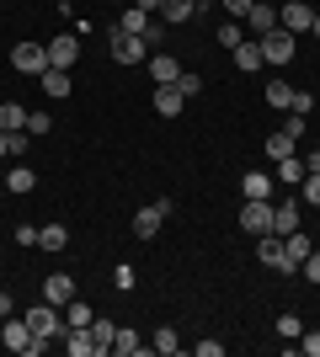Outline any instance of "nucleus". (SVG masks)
<instances>
[{
  "label": "nucleus",
  "instance_id": "15",
  "mask_svg": "<svg viewBox=\"0 0 320 357\" xmlns=\"http://www.w3.org/2000/svg\"><path fill=\"white\" fill-rule=\"evenodd\" d=\"M310 251H315V240H310L305 229H294V235H283V256H289V272L299 267V261H305Z\"/></svg>",
  "mask_w": 320,
  "mask_h": 357
},
{
  "label": "nucleus",
  "instance_id": "12",
  "mask_svg": "<svg viewBox=\"0 0 320 357\" xmlns=\"http://www.w3.org/2000/svg\"><path fill=\"white\" fill-rule=\"evenodd\" d=\"M305 176H310V171H305V160H299V155H283V160L273 165V181H277V187H299Z\"/></svg>",
  "mask_w": 320,
  "mask_h": 357
},
{
  "label": "nucleus",
  "instance_id": "10",
  "mask_svg": "<svg viewBox=\"0 0 320 357\" xmlns=\"http://www.w3.org/2000/svg\"><path fill=\"white\" fill-rule=\"evenodd\" d=\"M43 298L64 310V304L75 298V278H70V272H48V278H43Z\"/></svg>",
  "mask_w": 320,
  "mask_h": 357
},
{
  "label": "nucleus",
  "instance_id": "46",
  "mask_svg": "<svg viewBox=\"0 0 320 357\" xmlns=\"http://www.w3.org/2000/svg\"><path fill=\"white\" fill-rule=\"evenodd\" d=\"M16 314V304H11V294H0V320H11Z\"/></svg>",
  "mask_w": 320,
  "mask_h": 357
},
{
  "label": "nucleus",
  "instance_id": "11",
  "mask_svg": "<svg viewBox=\"0 0 320 357\" xmlns=\"http://www.w3.org/2000/svg\"><path fill=\"white\" fill-rule=\"evenodd\" d=\"M299 219H305V213H299V197L294 192H289V203H273V235H294Z\"/></svg>",
  "mask_w": 320,
  "mask_h": 357
},
{
  "label": "nucleus",
  "instance_id": "28",
  "mask_svg": "<svg viewBox=\"0 0 320 357\" xmlns=\"http://www.w3.org/2000/svg\"><path fill=\"white\" fill-rule=\"evenodd\" d=\"M91 320H96V314L86 310L80 298H70V304H64V326H70V331H86V326H91Z\"/></svg>",
  "mask_w": 320,
  "mask_h": 357
},
{
  "label": "nucleus",
  "instance_id": "19",
  "mask_svg": "<svg viewBox=\"0 0 320 357\" xmlns=\"http://www.w3.org/2000/svg\"><path fill=\"white\" fill-rule=\"evenodd\" d=\"M176 75H182V64L171 59V54H155L150 59V80L155 86H176Z\"/></svg>",
  "mask_w": 320,
  "mask_h": 357
},
{
  "label": "nucleus",
  "instance_id": "48",
  "mask_svg": "<svg viewBox=\"0 0 320 357\" xmlns=\"http://www.w3.org/2000/svg\"><path fill=\"white\" fill-rule=\"evenodd\" d=\"M118 6H128V0H118Z\"/></svg>",
  "mask_w": 320,
  "mask_h": 357
},
{
  "label": "nucleus",
  "instance_id": "37",
  "mask_svg": "<svg viewBox=\"0 0 320 357\" xmlns=\"http://www.w3.org/2000/svg\"><path fill=\"white\" fill-rule=\"evenodd\" d=\"M289 112H299V118H310V112H315V96H310V91H294V107Z\"/></svg>",
  "mask_w": 320,
  "mask_h": 357
},
{
  "label": "nucleus",
  "instance_id": "22",
  "mask_svg": "<svg viewBox=\"0 0 320 357\" xmlns=\"http://www.w3.org/2000/svg\"><path fill=\"white\" fill-rule=\"evenodd\" d=\"M229 54H235V70H241V75H251V70L267 64V59H261V43H241V48H229Z\"/></svg>",
  "mask_w": 320,
  "mask_h": 357
},
{
  "label": "nucleus",
  "instance_id": "17",
  "mask_svg": "<svg viewBox=\"0 0 320 357\" xmlns=\"http://www.w3.org/2000/svg\"><path fill=\"white\" fill-rule=\"evenodd\" d=\"M192 16H198V0H160V22H171V27H182Z\"/></svg>",
  "mask_w": 320,
  "mask_h": 357
},
{
  "label": "nucleus",
  "instance_id": "41",
  "mask_svg": "<svg viewBox=\"0 0 320 357\" xmlns=\"http://www.w3.org/2000/svg\"><path fill=\"white\" fill-rule=\"evenodd\" d=\"M299 267H305V278H310V283H320V251H310L305 261H299Z\"/></svg>",
  "mask_w": 320,
  "mask_h": 357
},
{
  "label": "nucleus",
  "instance_id": "45",
  "mask_svg": "<svg viewBox=\"0 0 320 357\" xmlns=\"http://www.w3.org/2000/svg\"><path fill=\"white\" fill-rule=\"evenodd\" d=\"M128 6H139V11H150V16H160V0H128Z\"/></svg>",
  "mask_w": 320,
  "mask_h": 357
},
{
  "label": "nucleus",
  "instance_id": "5",
  "mask_svg": "<svg viewBox=\"0 0 320 357\" xmlns=\"http://www.w3.org/2000/svg\"><path fill=\"white\" fill-rule=\"evenodd\" d=\"M11 70H22V75H32V80H38V75L48 70V48H43V43H16V48H11Z\"/></svg>",
  "mask_w": 320,
  "mask_h": 357
},
{
  "label": "nucleus",
  "instance_id": "42",
  "mask_svg": "<svg viewBox=\"0 0 320 357\" xmlns=\"http://www.w3.org/2000/svg\"><path fill=\"white\" fill-rule=\"evenodd\" d=\"M192 352L198 357H224V342H192Z\"/></svg>",
  "mask_w": 320,
  "mask_h": 357
},
{
  "label": "nucleus",
  "instance_id": "47",
  "mask_svg": "<svg viewBox=\"0 0 320 357\" xmlns=\"http://www.w3.org/2000/svg\"><path fill=\"white\" fill-rule=\"evenodd\" d=\"M310 32H315V38H320V11H315V22H310Z\"/></svg>",
  "mask_w": 320,
  "mask_h": 357
},
{
  "label": "nucleus",
  "instance_id": "2",
  "mask_svg": "<svg viewBox=\"0 0 320 357\" xmlns=\"http://www.w3.org/2000/svg\"><path fill=\"white\" fill-rule=\"evenodd\" d=\"M166 219H171V197H160V203H144V208L134 213V235H139V240H155Z\"/></svg>",
  "mask_w": 320,
  "mask_h": 357
},
{
  "label": "nucleus",
  "instance_id": "30",
  "mask_svg": "<svg viewBox=\"0 0 320 357\" xmlns=\"http://www.w3.org/2000/svg\"><path fill=\"white\" fill-rule=\"evenodd\" d=\"M267 107H277V112H289V107H294V86H289V80H273V86H267Z\"/></svg>",
  "mask_w": 320,
  "mask_h": 357
},
{
  "label": "nucleus",
  "instance_id": "7",
  "mask_svg": "<svg viewBox=\"0 0 320 357\" xmlns=\"http://www.w3.org/2000/svg\"><path fill=\"white\" fill-rule=\"evenodd\" d=\"M112 59L118 64H144L150 59V43L134 38V32H112Z\"/></svg>",
  "mask_w": 320,
  "mask_h": 357
},
{
  "label": "nucleus",
  "instance_id": "23",
  "mask_svg": "<svg viewBox=\"0 0 320 357\" xmlns=\"http://www.w3.org/2000/svg\"><path fill=\"white\" fill-rule=\"evenodd\" d=\"M294 144H299V139L289 134V128H277V134H267V160H283V155H294Z\"/></svg>",
  "mask_w": 320,
  "mask_h": 357
},
{
  "label": "nucleus",
  "instance_id": "16",
  "mask_svg": "<svg viewBox=\"0 0 320 357\" xmlns=\"http://www.w3.org/2000/svg\"><path fill=\"white\" fill-rule=\"evenodd\" d=\"M150 22H155V16L139 11V6H123V11H118V32H134V38H144V32H150Z\"/></svg>",
  "mask_w": 320,
  "mask_h": 357
},
{
  "label": "nucleus",
  "instance_id": "39",
  "mask_svg": "<svg viewBox=\"0 0 320 357\" xmlns=\"http://www.w3.org/2000/svg\"><path fill=\"white\" fill-rule=\"evenodd\" d=\"M48 128H54L48 112H27V134H48Z\"/></svg>",
  "mask_w": 320,
  "mask_h": 357
},
{
  "label": "nucleus",
  "instance_id": "40",
  "mask_svg": "<svg viewBox=\"0 0 320 357\" xmlns=\"http://www.w3.org/2000/svg\"><path fill=\"white\" fill-rule=\"evenodd\" d=\"M219 6H224V11H229V22H241V16L251 11V6H257V0H219Z\"/></svg>",
  "mask_w": 320,
  "mask_h": 357
},
{
  "label": "nucleus",
  "instance_id": "50",
  "mask_svg": "<svg viewBox=\"0 0 320 357\" xmlns=\"http://www.w3.org/2000/svg\"><path fill=\"white\" fill-rule=\"evenodd\" d=\"M315 11H320V0H315Z\"/></svg>",
  "mask_w": 320,
  "mask_h": 357
},
{
  "label": "nucleus",
  "instance_id": "14",
  "mask_svg": "<svg viewBox=\"0 0 320 357\" xmlns=\"http://www.w3.org/2000/svg\"><path fill=\"white\" fill-rule=\"evenodd\" d=\"M245 22H251V32H257V38H267V32L277 27V6H267V0H257V6L245 11Z\"/></svg>",
  "mask_w": 320,
  "mask_h": 357
},
{
  "label": "nucleus",
  "instance_id": "13",
  "mask_svg": "<svg viewBox=\"0 0 320 357\" xmlns=\"http://www.w3.org/2000/svg\"><path fill=\"white\" fill-rule=\"evenodd\" d=\"M182 107H187V96L176 86H155V112L160 118H182Z\"/></svg>",
  "mask_w": 320,
  "mask_h": 357
},
{
  "label": "nucleus",
  "instance_id": "27",
  "mask_svg": "<svg viewBox=\"0 0 320 357\" xmlns=\"http://www.w3.org/2000/svg\"><path fill=\"white\" fill-rule=\"evenodd\" d=\"M86 331H91V342H96V357L112 352V336H118V326H112V320H91Z\"/></svg>",
  "mask_w": 320,
  "mask_h": 357
},
{
  "label": "nucleus",
  "instance_id": "8",
  "mask_svg": "<svg viewBox=\"0 0 320 357\" xmlns=\"http://www.w3.org/2000/svg\"><path fill=\"white\" fill-rule=\"evenodd\" d=\"M43 48H48V70H75V59H80L75 32H64V38H54V43H43Z\"/></svg>",
  "mask_w": 320,
  "mask_h": 357
},
{
  "label": "nucleus",
  "instance_id": "9",
  "mask_svg": "<svg viewBox=\"0 0 320 357\" xmlns=\"http://www.w3.org/2000/svg\"><path fill=\"white\" fill-rule=\"evenodd\" d=\"M261 245H257V261L261 267H273V272H289V256H283V235H273V229H267V235H257Z\"/></svg>",
  "mask_w": 320,
  "mask_h": 357
},
{
  "label": "nucleus",
  "instance_id": "4",
  "mask_svg": "<svg viewBox=\"0 0 320 357\" xmlns=\"http://www.w3.org/2000/svg\"><path fill=\"white\" fill-rule=\"evenodd\" d=\"M310 22H315V0H283L277 6V27H289L294 38L310 32Z\"/></svg>",
  "mask_w": 320,
  "mask_h": 357
},
{
  "label": "nucleus",
  "instance_id": "44",
  "mask_svg": "<svg viewBox=\"0 0 320 357\" xmlns=\"http://www.w3.org/2000/svg\"><path fill=\"white\" fill-rule=\"evenodd\" d=\"M16 245H38V229H32V224H16Z\"/></svg>",
  "mask_w": 320,
  "mask_h": 357
},
{
  "label": "nucleus",
  "instance_id": "35",
  "mask_svg": "<svg viewBox=\"0 0 320 357\" xmlns=\"http://www.w3.org/2000/svg\"><path fill=\"white\" fill-rule=\"evenodd\" d=\"M219 43H224V48H241V43H245L241 22H224V27H219Z\"/></svg>",
  "mask_w": 320,
  "mask_h": 357
},
{
  "label": "nucleus",
  "instance_id": "52",
  "mask_svg": "<svg viewBox=\"0 0 320 357\" xmlns=\"http://www.w3.org/2000/svg\"><path fill=\"white\" fill-rule=\"evenodd\" d=\"M59 6H64V0H59Z\"/></svg>",
  "mask_w": 320,
  "mask_h": 357
},
{
  "label": "nucleus",
  "instance_id": "51",
  "mask_svg": "<svg viewBox=\"0 0 320 357\" xmlns=\"http://www.w3.org/2000/svg\"><path fill=\"white\" fill-rule=\"evenodd\" d=\"M0 235H6V229H0Z\"/></svg>",
  "mask_w": 320,
  "mask_h": 357
},
{
  "label": "nucleus",
  "instance_id": "1",
  "mask_svg": "<svg viewBox=\"0 0 320 357\" xmlns=\"http://www.w3.org/2000/svg\"><path fill=\"white\" fill-rule=\"evenodd\" d=\"M22 320H27V331H32V336H43V342L64 336V310H59V304H48V298H43V304H32Z\"/></svg>",
  "mask_w": 320,
  "mask_h": 357
},
{
  "label": "nucleus",
  "instance_id": "49",
  "mask_svg": "<svg viewBox=\"0 0 320 357\" xmlns=\"http://www.w3.org/2000/svg\"><path fill=\"white\" fill-rule=\"evenodd\" d=\"M198 6H208V0H198Z\"/></svg>",
  "mask_w": 320,
  "mask_h": 357
},
{
  "label": "nucleus",
  "instance_id": "29",
  "mask_svg": "<svg viewBox=\"0 0 320 357\" xmlns=\"http://www.w3.org/2000/svg\"><path fill=\"white\" fill-rule=\"evenodd\" d=\"M150 352H160V357L182 352V336H176V331H171V326H160V331H155V342H150Z\"/></svg>",
  "mask_w": 320,
  "mask_h": 357
},
{
  "label": "nucleus",
  "instance_id": "18",
  "mask_svg": "<svg viewBox=\"0 0 320 357\" xmlns=\"http://www.w3.org/2000/svg\"><path fill=\"white\" fill-rule=\"evenodd\" d=\"M273 187H277L273 171H245V176H241V192L245 197H273Z\"/></svg>",
  "mask_w": 320,
  "mask_h": 357
},
{
  "label": "nucleus",
  "instance_id": "43",
  "mask_svg": "<svg viewBox=\"0 0 320 357\" xmlns=\"http://www.w3.org/2000/svg\"><path fill=\"white\" fill-rule=\"evenodd\" d=\"M299 347H305V357H320V331H305V336H299Z\"/></svg>",
  "mask_w": 320,
  "mask_h": 357
},
{
  "label": "nucleus",
  "instance_id": "25",
  "mask_svg": "<svg viewBox=\"0 0 320 357\" xmlns=\"http://www.w3.org/2000/svg\"><path fill=\"white\" fill-rule=\"evenodd\" d=\"M64 245H70L64 224H43V229H38V251H64Z\"/></svg>",
  "mask_w": 320,
  "mask_h": 357
},
{
  "label": "nucleus",
  "instance_id": "34",
  "mask_svg": "<svg viewBox=\"0 0 320 357\" xmlns=\"http://www.w3.org/2000/svg\"><path fill=\"white\" fill-rule=\"evenodd\" d=\"M176 91H182L187 102H192V96H203V75H192V70H182V75H176Z\"/></svg>",
  "mask_w": 320,
  "mask_h": 357
},
{
  "label": "nucleus",
  "instance_id": "33",
  "mask_svg": "<svg viewBox=\"0 0 320 357\" xmlns=\"http://www.w3.org/2000/svg\"><path fill=\"white\" fill-rule=\"evenodd\" d=\"M22 149H27V134H6L0 128V160H16Z\"/></svg>",
  "mask_w": 320,
  "mask_h": 357
},
{
  "label": "nucleus",
  "instance_id": "20",
  "mask_svg": "<svg viewBox=\"0 0 320 357\" xmlns=\"http://www.w3.org/2000/svg\"><path fill=\"white\" fill-rule=\"evenodd\" d=\"M0 128H6V134H27V107L22 102H0Z\"/></svg>",
  "mask_w": 320,
  "mask_h": 357
},
{
  "label": "nucleus",
  "instance_id": "21",
  "mask_svg": "<svg viewBox=\"0 0 320 357\" xmlns=\"http://www.w3.org/2000/svg\"><path fill=\"white\" fill-rule=\"evenodd\" d=\"M64 352H70V357H96L91 331H70V326H64Z\"/></svg>",
  "mask_w": 320,
  "mask_h": 357
},
{
  "label": "nucleus",
  "instance_id": "3",
  "mask_svg": "<svg viewBox=\"0 0 320 357\" xmlns=\"http://www.w3.org/2000/svg\"><path fill=\"white\" fill-rule=\"evenodd\" d=\"M241 229H245V235H267V229H273V197H245Z\"/></svg>",
  "mask_w": 320,
  "mask_h": 357
},
{
  "label": "nucleus",
  "instance_id": "24",
  "mask_svg": "<svg viewBox=\"0 0 320 357\" xmlns=\"http://www.w3.org/2000/svg\"><path fill=\"white\" fill-rule=\"evenodd\" d=\"M112 352H118V357H139V352H144V342H139V331L118 326V336H112Z\"/></svg>",
  "mask_w": 320,
  "mask_h": 357
},
{
  "label": "nucleus",
  "instance_id": "6",
  "mask_svg": "<svg viewBox=\"0 0 320 357\" xmlns=\"http://www.w3.org/2000/svg\"><path fill=\"white\" fill-rule=\"evenodd\" d=\"M257 43H261V59L267 64H289L294 59V32L289 27H273L267 38H257Z\"/></svg>",
  "mask_w": 320,
  "mask_h": 357
},
{
  "label": "nucleus",
  "instance_id": "36",
  "mask_svg": "<svg viewBox=\"0 0 320 357\" xmlns=\"http://www.w3.org/2000/svg\"><path fill=\"white\" fill-rule=\"evenodd\" d=\"M299 192H305V203H315V208H320V171H310V176L299 181Z\"/></svg>",
  "mask_w": 320,
  "mask_h": 357
},
{
  "label": "nucleus",
  "instance_id": "32",
  "mask_svg": "<svg viewBox=\"0 0 320 357\" xmlns=\"http://www.w3.org/2000/svg\"><path fill=\"white\" fill-rule=\"evenodd\" d=\"M6 187H11L16 197L32 192V187H38V171H27V165H22V171H11V176H6Z\"/></svg>",
  "mask_w": 320,
  "mask_h": 357
},
{
  "label": "nucleus",
  "instance_id": "31",
  "mask_svg": "<svg viewBox=\"0 0 320 357\" xmlns=\"http://www.w3.org/2000/svg\"><path fill=\"white\" fill-rule=\"evenodd\" d=\"M277 336H283V342H299V336H305V320H299V314H277Z\"/></svg>",
  "mask_w": 320,
  "mask_h": 357
},
{
  "label": "nucleus",
  "instance_id": "26",
  "mask_svg": "<svg viewBox=\"0 0 320 357\" xmlns=\"http://www.w3.org/2000/svg\"><path fill=\"white\" fill-rule=\"evenodd\" d=\"M38 86H43L48 96H70V70H43V75H38Z\"/></svg>",
  "mask_w": 320,
  "mask_h": 357
},
{
  "label": "nucleus",
  "instance_id": "38",
  "mask_svg": "<svg viewBox=\"0 0 320 357\" xmlns=\"http://www.w3.org/2000/svg\"><path fill=\"white\" fill-rule=\"evenodd\" d=\"M112 283H118V288H123V294H128V288H134V283H139V278H134V267H128V261H118V272H112Z\"/></svg>",
  "mask_w": 320,
  "mask_h": 357
}]
</instances>
